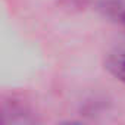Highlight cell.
I'll return each instance as SVG.
<instances>
[{
  "instance_id": "6da1fadb",
  "label": "cell",
  "mask_w": 125,
  "mask_h": 125,
  "mask_svg": "<svg viewBox=\"0 0 125 125\" xmlns=\"http://www.w3.org/2000/svg\"><path fill=\"white\" fill-rule=\"evenodd\" d=\"M106 68L116 80L125 83V43L109 53L106 59Z\"/></svg>"
}]
</instances>
